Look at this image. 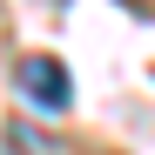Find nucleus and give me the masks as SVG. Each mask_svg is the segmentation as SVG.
<instances>
[{
    "instance_id": "obj_1",
    "label": "nucleus",
    "mask_w": 155,
    "mask_h": 155,
    "mask_svg": "<svg viewBox=\"0 0 155 155\" xmlns=\"http://www.w3.org/2000/svg\"><path fill=\"white\" fill-rule=\"evenodd\" d=\"M14 81H20V94H27L34 108H47V115H61L68 101H74V88H68V68H61L54 54H20Z\"/></svg>"
},
{
    "instance_id": "obj_2",
    "label": "nucleus",
    "mask_w": 155,
    "mask_h": 155,
    "mask_svg": "<svg viewBox=\"0 0 155 155\" xmlns=\"http://www.w3.org/2000/svg\"><path fill=\"white\" fill-rule=\"evenodd\" d=\"M121 7H128V14H155V0H121Z\"/></svg>"
}]
</instances>
